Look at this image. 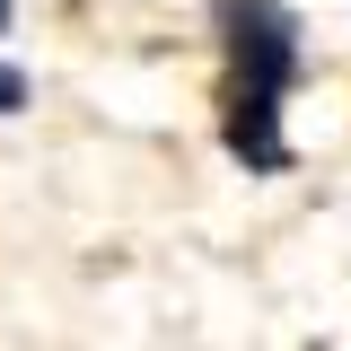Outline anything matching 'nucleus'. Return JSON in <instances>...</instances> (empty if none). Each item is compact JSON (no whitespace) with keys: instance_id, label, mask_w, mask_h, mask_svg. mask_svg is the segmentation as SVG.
Returning <instances> with one entry per match:
<instances>
[{"instance_id":"obj_4","label":"nucleus","mask_w":351,"mask_h":351,"mask_svg":"<svg viewBox=\"0 0 351 351\" xmlns=\"http://www.w3.org/2000/svg\"><path fill=\"white\" fill-rule=\"evenodd\" d=\"M9 9H18V0H0V27H9Z\"/></svg>"},{"instance_id":"obj_2","label":"nucleus","mask_w":351,"mask_h":351,"mask_svg":"<svg viewBox=\"0 0 351 351\" xmlns=\"http://www.w3.org/2000/svg\"><path fill=\"white\" fill-rule=\"evenodd\" d=\"M219 132H228V149H237L255 176H281V167H290V149H281V97H272V88H246V80H237Z\"/></svg>"},{"instance_id":"obj_1","label":"nucleus","mask_w":351,"mask_h":351,"mask_svg":"<svg viewBox=\"0 0 351 351\" xmlns=\"http://www.w3.org/2000/svg\"><path fill=\"white\" fill-rule=\"evenodd\" d=\"M219 36L237 53V80L246 88H281L299 80V18L281 0H219Z\"/></svg>"},{"instance_id":"obj_3","label":"nucleus","mask_w":351,"mask_h":351,"mask_svg":"<svg viewBox=\"0 0 351 351\" xmlns=\"http://www.w3.org/2000/svg\"><path fill=\"white\" fill-rule=\"evenodd\" d=\"M18 106H27V71H9V62H0V114H18Z\"/></svg>"}]
</instances>
